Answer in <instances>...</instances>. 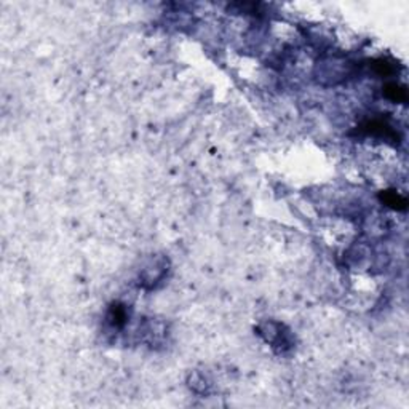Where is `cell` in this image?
<instances>
[{
  "instance_id": "1",
  "label": "cell",
  "mask_w": 409,
  "mask_h": 409,
  "mask_svg": "<svg viewBox=\"0 0 409 409\" xmlns=\"http://www.w3.org/2000/svg\"><path fill=\"white\" fill-rule=\"evenodd\" d=\"M382 200L388 204V206H392L395 209H405L406 208V199L405 197H401L400 194L393 192V190H388L382 195Z\"/></svg>"
},
{
  "instance_id": "2",
  "label": "cell",
  "mask_w": 409,
  "mask_h": 409,
  "mask_svg": "<svg viewBox=\"0 0 409 409\" xmlns=\"http://www.w3.org/2000/svg\"><path fill=\"white\" fill-rule=\"evenodd\" d=\"M385 94L392 101H397V102H403L406 101V90L403 86H400L397 83H390L385 86Z\"/></svg>"
},
{
  "instance_id": "3",
  "label": "cell",
  "mask_w": 409,
  "mask_h": 409,
  "mask_svg": "<svg viewBox=\"0 0 409 409\" xmlns=\"http://www.w3.org/2000/svg\"><path fill=\"white\" fill-rule=\"evenodd\" d=\"M111 320H112V325L115 326H122L125 323L126 320V312L122 305H114L112 310H111Z\"/></svg>"
}]
</instances>
